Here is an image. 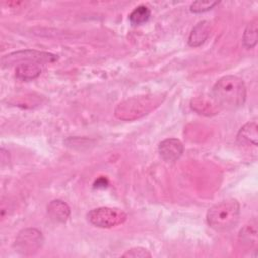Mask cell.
Masks as SVG:
<instances>
[{
  "label": "cell",
  "instance_id": "obj_1",
  "mask_svg": "<svg viewBox=\"0 0 258 258\" xmlns=\"http://www.w3.org/2000/svg\"><path fill=\"white\" fill-rule=\"evenodd\" d=\"M212 98L219 108H239L243 106L246 100L245 84L237 76L228 75L222 77L213 87Z\"/></svg>",
  "mask_w": 258,
  "mask_h": 258
},
{
  "label": "cell",
  "instance_id": "obj_2",
  "mask_svg": "<svg viewBox=\"0 0 258 258\" xmlns=\"http://www.w3.org/2000/svg\"><path fill=\"white\" fill-rule=\"evenodd\" d=\"M239 216V203L234 199H229L215 204L208 210L207 222L212 229L218 232H226L236 226Z\"/></svg>",
  "mask_w": 258,
  "mask_h": 258
},
{
  "label": "cell",
  "instance_id": "obj_3",
  "mask_svg": "<svg viewBox=\"0 0 258 258\" xmlns=\"http://www.w3.org/2000/svg\"><path fill=\"white\" fill-rule=\"evenodd\" d=\"M161 101L162 98L160 95L133 97L120 103L115 109V115L118 119L124 121L136 120L159 106Z\"/></svg>",
  "mask_w": 258,
  "mask_h": 258
},
{
  "label": "cell",
  "instance_id": "obj_4",
  "mask_svg": "<svg viewBox=\"0 0 258 258\" xmlns=\"http://www.w3.org/2000/svg\"><path fill=\"white\" fill-rule=\"evenodd\" d=\"M87 217L91 224L99 228H112L123 224L127 219V215L124 211L110 207L93 209L88 213Z\"/></svg>",
  "mask_w": 258,
  "mask_h": 258
},
{
  "label": "cell",
  "instance_id": "obj_5",
  "mask_svg": "<svg viewBox=\"0 0 258 258\" xmlns=\"http://www.w3.org/2000/svg\"><path fill=\"white\" fill-rule=\"evenodd\" d=\"M43 237L40 231L32 228L20 231L15 239V251L22 255H31L41 248Z\"/></svg>",
  "mask_w": 258,
  "mask_h": 258
},
{
  "label": "cell",
  "instance_id": "obj_6",
  "mask_svg": "<svg viewBox=\"0 0 258 258\" xmlns=\"http://www.w3.org/2000/svg\"><path fill=\"white\" fill-rule=\"evenodd\" d=\"M56 59V56L47 53V52H40L36 50H25V51H18L11 54H7L2 58V63L5 66H10L11 63H15L18 61H26V62H51Z\"/></svg>",
  "mask_w": 258,
  "mask_h": 258
},
{
  "label": "cell",
  "instance_id": "obj_7",
  "mask_svg": "<svg viewBox=\"0 0 258 258\" xmlns=\"http://www.w3.org/2000/svg\"><path fill=\"white\" fill-rule=\"evenodd\" d=\"M158 152L163 160L173 162L181 156L183 145L181 141L176 138H166L159 143Z\"/></svg>",
  "mask_w": 258,
  "mask_h": 258
},
{
  "label": "cell",
  "instance_id": "obj_8",
  "mask_svg": "<svg viewBox=\"0 0 258 258\" xmlns=\"http://www.w3.org/2000/svg\"><path fill=\"white\" fill-rule=\"evenodd\" d=\"M47 214L49 218L57 223H63L70 217V207L61 200H53L47 206Z\"/></svg>",
  "mask_w": 258,
  "mask_h": 258
},
{
  "label": "cell",
  "instance_id": "obj_9",
  "mask_svg": "<svg viewBox=\"0 0 258 258\" xmlns=\"http://www.w3.org/2000/svg\"><path fill=\"white\" fill-rule=\"evenodd\" d=\"M210 28H211L210 22L206 20L200 21L189 33L188 44L192 47H197L203 44L208 38V36L210 35Z\"/></svg>",
  "mask_w": 258,
  "mask_h": 258
},
{
  "label": "cell",
  "instance_id": "obj_10",
  "mask_svg": "<svg viewBox=\"0 0 258 258\" xmlns=\"http://www.w3.org/2000/svg\"><path fill=\"white\" fill-rule=\"evenodd\" d=\"M258 132L257 124L255 122L245 124L237 134V140L243 145H257Z\"/></svg>",
  "mask_w": 258,
  "mask_h": 258
},
{
  "label": "cell",
  "instance_id": "obj_11",
  "mask_svg": "<svg viewBox=\"0 0 258 258\" xmlns=\"http://www.w3.org/2000/svg\"><path fill=\"white\" fill-rule=\"evenodd\" d=\"M41 74V68L36 62H22L15 69V77L22 81H29Z\"/></svg>",
  "mask_w": 258,
  "mask_h": 258
},
{
  "label": "cell",
  "instance_id": "obj_12",
  "mask_svg": "<svg viewBox=\"0 0 258 258\" xmlns=\"http://www.w3.org/2000/svg\"><path fill=\"white\" fill-rule=\"evenodd\" d=\"M191 108L199 114L209 116L212 114H216L219 109V106L216 104V102L214 101L213 98L211 100H208L204 97H199V98L192 100Z\"/></svg>",
  "mask_w": 258,
  "mask_h": 258
},
{
  "label": "cell",
  "instance_id": "obj_13",
  "mask_svg": "<svg viewBox=\"0 0 258 258\" xmlns=\"http://www.w3.org/2000/svg\"><path fill=\"white\" fill-rule=\"evenodd\" d=\"M257 35H258V19L255 18L252 20L245 28L243 34V43L246 48H253L257 44Z\"/></svg>",
  "mask_w": 258,
  "mask_h": 258
},
{
  "label": "cell",
  "instance_id": "obj_14",
  "mask_svg": "<svg viewBox=\"0 0 258 258\" xmlns=\"http://www.w3.org/2000/svg\"><path fill=\"white\" fill-rule=\"evenodd\" d=\"M150 17V9L145 5H139L132 10L129 20L133 25H139L146 22Z\"/></svg>",
  "mask_w": 258,
  "mask_h": 258
},
{
  "label": "cell",
  "instance_id": "obj_15",
  "mask_svg": "<svg viewBox=\"0 0 258 258\" xmlns=\"http://www.w3.org/2000/svg\"><path fill=\"white\" fill-rule=\"evenodd\" d=\"M217 4L218 2L212 1H196L190 5V11L195 13H202L212 9Z\"/></svg>",
  "mask_w": 258,
  "mask_h": 258
},
{
  "label": "cell",
  "instance_id": "obj_16",
  "mask_svg": "<svg viewBox=\"0 0 258 258\" xmlns=\"http://www.w3.org/2000/svg\"><path fill=\"white\" fill-rule=\"evenodd\" d=\"M240 238L242 239V241L247 242V243L255 242L256 241V228L246 226L243 230H241Z\"/></svg>",
  "mask_w": 258,
  "mask_h": 258
},
{
  "label": "cell",
  "instance_id": "obj_17",
  "mask_svg": "<svg viewBox=\"0 0 258 258\" xmlns=\"http://www.w3.org/2000/svg\"><path fill=\"white\" fill-rule=\"evenodd\" d=\"M124 257H132V258H146L150 257L151 254L144 248H132L128 250L124 255Z\"/></svg>",
  "mask_w": 258,
  "mask_h": 258
},
{
  "label": "cell",
  "instance_id": "obj_18",
  "mask_svg": "<svg viewBox=\"0 0 258 258\" xmlns=\"http://www.w3.org/2000/svg\"><path fill=\"white\" fill-rule=\"evenodd\" d=\"M107 185H108V180H107V178H105V177H100V178L97 179L96 182L94 183V186L97 187V188H100V187L104 188V187H106Z\"/></svg>",
  "mask_w": 258,
  "mask_h": 258
}]
</instances>
